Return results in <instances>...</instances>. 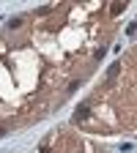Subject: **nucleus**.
Wrapping results in <instances>:
<instances>
[{
    "label": "nucleus",
    "instance_id": "1",
    "mask_svg": "<svg viewBox=\"0 0 137 153\" xmlns=\"http://www.w3.org/2000/svg\"><path fill=\"white\" fill-rule=\"evenodd\" d=\"M91 109H93L91 101H82L80 107H77V112H74V123H82L85 118H91Z\"/></svg>",
    "mask_w": 137,
    "mask_h": 153
},
{
    "label": "nucleus",
    "instance_id": "2",
    "mask_svg": "<svg viewBox=\"0 0 137 153\" xmlns=\"http://www.w3.org/2000/svg\"><path fill=\"white\" fill-rule=\"evenodd\" d=\"M118 71H121V63H112L110 71H107V76H110V79H115V76H118Z\"/></svg>",
    "mask_w": 137,
    "mask_h": 153
},
{
    "label": "nucleus",
    "instance_id": "3",
    "mask_svg": "<svg viewBox=\"0 0 137 153\" xmlns=\"http://www.w3.org/2000/svg\"><path fill=\"white\" fill-rule=\"evenodd\" d=\"M124 8H126V3H112V6H110V11H112V14H121Z\"/></svg>",
    "mask_w": 137,
    "mask_h": 153
},
{
    "label": "nucleus",
    "instance_id": "4",
    "mask_svg": "<svg viewBox=\"0 0 137 153\" xmlns=\"http://www.w3.org/2000/svg\"><path fill=\"white\" fill-rule=\"evenodd\" d=\"M19 25H22V19H19V16H14L11 22H8V27H19Z\"/></svg>",
    "mask_w": 137,
    "mask_h": 153
},
{
    "label": "nucleus",
    "instance_id": "5",
    "mask_svg": "<svg viewBox=\"0 0 137 153\" xmlns=\"http://www.w3.org/2000/svg\"><path fill=\"white\" fill-rule=\"evenodd\" d=\"M0 137H3V128H0Z\"/></svg>",
    "mask_w": 137,
    "mask_h": 153
}]
</instances>
